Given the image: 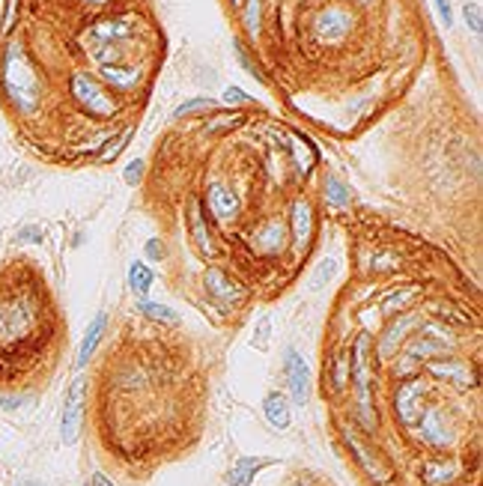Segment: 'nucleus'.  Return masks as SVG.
Segmentation results:
<instances>
[{
	"label": "nucleus",
	"mask_w": 483,
	"mask_h": 486,
	"mask_svg": "<svg viewBox=\"0 0 483 486\" xmlns=\"http://www.w3.org/2000/svg\"><path fill=\"white\" fill-rule=\"evenodd\" d=\"M203 382L176 355L105 361L98 370V441L125 471H152L200 436Z\"/></svg>",
	"instance_id": "nucleus-1"
},
{
	"label": "nucleus",
	"mask_w": 483,
	"mask_h": 486,
	"mask_svg": "<svg viewBox=\"0 0 483 486\" xmlns=\"http://www.w3.org/2000/svg\"><path fill=\"white\" fill-rule=\"evenodd\" d=\"M66 343L60 310L27 256L0 263V403L21 406L48 385Z\"/></svg>",
	"instance_id": "nucleus-2"
},
{
	"label": "nucleus",
	"mask_w": 483,
	"mask_h": 486,
	"mask_svg": "<svg viewBox=\"0 0 483 486\" xmlns=\"http://www.w3.org/2000/svg\"><path fill=\"white\" fill-rule=\"evenodd\" d=\"M69 93H72V98L81 108H87L90 113H96V117H110L113 113L110 96L98 87V81H93L90 75H72V81H69Z\"/></svg>",
	"instance_id": "nucleus-3"
},
{
	"label": "nucleus",
	"mask_w": 483,
	"mask_h": 486,
	"mask_svg": "<svg viewBox=\"0 0 483 486\" xmlns=\"http://www.w3.org/2000/svg\"><path fill=\"white\" fill-rule=\"evenodd\" d=\"M84 379L78 376L72 382V388L66 394V406H63V421H60V436L63 445H75L81 436V418H84Z\"/></svg>",
	"instance_id": "nucleus-4"
},
{
	"label": "nucleus",
	"mask_w": 483,
	"mask_h": 486,
	"mask_svg": "<svg viewBox=\"0 0 483 486\" xmlns=\"http://www.w3.org/2000/svg\"><path fill=\"white\" fill-rule=\"evenodd\" d=\"M352 30V16L346 9L331 6V9H322L319 16L314 18V33L325 42H340L346 33Z\"/></svg>",
	"instance_id": "nucleus-5"
},
{
	"label": "nucleus",
	"mask_w": 483,
	"mask_h": 486,
	"mask_svg": "<svg viewBox=\"0 0 483 486\" xmlns=\"http://www.w3.org/2000/svg\"><path fill=\"white\" fill-rule=\"evenodd\" d=\"M206 209H209V215L215 218L218 224H227V221L236 218L239 200H236V194L227 188L224 182H209V188H206Z\"/></svg>",
	"instance_id": "nucleus-6"
},
{
	"label": "nucleus",
	"mask_w": 483,
	"mask_h": 486,
	"mask_svg": "<svg viewBox=\"0 0 483 486\" xmlns=\"http://www.w3.org/2000/svg\"><path fill=\"white\" fill-rule=\"evenodd\" d=\"M283 367H287V382H290L292 400L302 406L307 400V364L295 349H287V355H283Z\"/></svg>",
	"instance_id": "nucleus-7"
},
{
	"label": "nucleus",
	"mask_w": 483,
	"mask_h": 486,
	"mask_svg": "<svg viewBox=\"0 0 483 486\" xmlns=\"http://www.w3.org/2000/svg\"><path fill=\"white\" fill-rule=\"evenodd\" d=\"M292 242L295 248H307L310 245V236H314V212H310L307 203H295L292 206Z\"/></svg>",
	"instance_id": "nucleus-8"
},
{
	"label": "nucleus",
	"mask_w": 483,
	"mask_h": 486,
	"mask_svg": "<svg viewBox=\"0 0 483 486\" xmlns=\"http://www.w3.org/2000/svg\"><path fill=\"white\" fill-rule=\"evenodd\" d=\"M272 465V460H266V456H245V460H239L230 471H227V486H251L254 477H257V471Z\"/></svg>",
	"instance_id": "nucleus-9"
},
{
	"label": "nucleus",
	"mask_w": 483,
	"mask_h": 486,
	"mask_svg": "<svg viewBox=\"0 0 483 486\" xmlns=\"http://www.w3.org/2000/svg\"><path fill=\"white\" fill-rule=\"evenodd\" d=\"M263 412H266V421L275 426V430H287L290 426V403H287V397H283L280 391H272V394H266L263 400Z\"/></svg>",
	"instance_id": "nucleus-10"
},
{
	"label": "nucleus",
	"mask_w": 483,
	"mask_h": 486,
	"mask_svg": "<svg viewBox=\"0 0 483 486\" xmlns=\"http://www.w3.org/2000/svg\"><path fill=\"white\" fill-rule=\"evenodd\" d=\"M206 290H209V295L215 298V302H224V305L236 302V298L242 295V290L224 275V271H206Z\"/></svg>",
	"instance_id": "nucleus-11"
},
{
	"label": "nucleus",
	"mask_w": 483,
	"mask_h": 486,
	"mask_svg": "<svg viewBox=\"0 0 483 486\" xmlns=\"http://www.w3.org/2000/svg\"><path fill=\"white\" fill-rule=\"evenodd\" d=\"M105 325H108V313L102 310V313H96V320L90 322V328H87V334H84V343H81V352H78V367H84L90 358H93V352H96V346H98V340H102V334H105Z\"/></svg>",
	"instance_id": "nucleus-12"
},
{
	"label": "nucleus",
	"mask_w": 483,
	"mask_h": 486,
	"mask_svg": "<svg viewBox=\"0 0 483 486\" xmlns=\"http://www.w3.org/2000/svg\"><path fill=\"white\" fill-rule=\"evenodd\" d=\"M188 227H191L194 245L200 248L206 256H215V251H212V239H209V233H206V221H203V209H200V203L191 206V212H188Z\"/></svg>",
	"instance_id": "nucleus-13"
},
{
	"label": "nucleus",
	"mask_w": 483,
	"mask_h": 486,
	"mask_svg": "<svg viewBox=\"0 0 483 486\" xmlns=\"http://www.w3.org/2000/svg\"><path fill=\"white\" fill-rule=\"evenodd\" d=\"M102 75L108 84H113V87H120V90H132L140 78L137 69H120V66H102Z\"/></svg>",
	"instance_id": "nucleus-14"
},
{
	"label": "nucleus",
	"mask_w": 483,
	"mask_h": 486,
	"mask_svg": "<svg viewBox=\"0 0 483 486\" xmlns=\"http://www.w3.org/2000/svg\"><path fill=\"white\" fill-rule=\"evenodd\" d=\"M129 287L137 295H147V290L152 287V271L144 263H132V269H129Z\"/></svg>",
	"instance_id": "nucleus-15"
},
{
	"label": "nucleus",
	"mask_w": 483,
	"mask_h": 486,
	"mask_svg": "<svg viewBox=\"0 0 483 486\" xmlns=\"http://www.w3.org/2000/svg\"><path fill=\"white\" fill-rule=\"evenodd\" d=\"M140 310H144L149 320L164 322V325H176V320H179L174 307H167V305H155V302H149V298H144V302H140Z\"/></svg>",
	"instance_id": "nucleus-16"
},
{
	"label": "nucleus",
	"mask_w": 483,
	"mask_h": 486,
	"mask_svg": "<svg viewBox=\"0 0 483 486\" xmlns=\"http://www.w3.org/2000/svg\"><path fill=\"white\" fill-rule=\"evenodd\" d=\"M334 271H337V263L334 260H322L319 266H317V271H314V281L307 283L310 290H319L322 283H329L331 278H334Z\"/></svg>",
	"instance_id": "nucleus-17"
},
{
	"label": "nucleus",
	"mask_w": 483,
	"mask_h": 486,
	"mask_svg": "<svg viewBox=\"0 0 483 486\" xmlns=\"http://www.w3.org/2000/svg\"><path fill=\"white\" fill-rule=\"evenodd\" d=\"M325 194H329V200L334 206H349V188L343 182L329 179V182H325Z\"/></svg>",
	"instance_id": "nucleus-18"
},
{
	"label": "nucleus",
	"mask_w": 483,
	"mask_h": 486,
	"mask_svg": "<svg viewBox=\"0 0 483 486\" xmlns=\"http://www.w3.org/2000/svg\"><path fill=\"white\" fill-rule=\"evenodd\" d=\"M245 30L251 36L260 33V0H245Z\"/></svg>",
	"instance_id": "nucleus-19"
},
{
	"label": "nucleus",
	"mask_w": 483,
	"mask_h": 486,
	"mask_svg": "<svg viewBox=\"0 0 483 486\" xmlns=\"http://www.w3.org/2000/svg\"><path fill=\"white\" fill-rule=\"evenodd\" d=\"M212 105H215V102H212V98H188V102H182L179 108H176V117H186V113H197V111H209Z\"/></svg>",
	"instance_id": "nucleus-20"
},
{
	"label": "nucleus",
	"mask_w": 483,
	"mask_h": 486,
	"mask_svg": "<svg viewBox=\"0 0 483 486\" xmlns=\"http://www.w3.org/2000/svg\"><path fill=\"white\" fill-rule=\"evenodd\" d=\"M462 18H465V24L472 27V33H480L483 30V21H480V6L477 4H465V9H462Z\"/></svg>",
	"instance_id": "nucleus-21"
},
{
	"label": "nucleus",
	"mask_w": 483,
	"mask_h": 486,
	"mask_svg": "<svg viewBox=\"0 0 483 486\" xmlns=\"http://www.w3.org/2000/svg\"><path fill=\"white\" fill-rule=\"evenodd\" d=\"M236 51H239V60H242V66H245V69H248V72H251L254 78H257V81H266V75L260 72V66H257V63H254V60H251V57H248V51H245V48H242V45H236Z\"/></svg>",
	"instance_id": "nucleus-22"
},
{
	"label": "nucleus",
	"mask_w": 483,
	"mask_h": 486,
	"mask_svg": "<svg viewBox=\"0 0 483 486\" xmlns=\"http://www.w3.org/2000/svg\"><path fill=\"white\" fill-rule=\"evenodd\" d=\"M224 102H227V105H248L251 96L242 93L239 87H230V90H224Z\"/></svg>",
	"instance_id": "nucleus-23"
},
{
	"label": "nucleus",
	"mask_w": 483,
	"mask_h": 486,
	"mask_svg": "<svg viewBox=\"0 0 483 486\" xmlns=\"http://www.w3.org/2000/svg\"><path fill=\"white\" fill-rule=\"evenodd\" d=\"M140 174H144V162H140V159H135L129 167H125V182H129V185H135V182H140Z\"/></svg>",
	"instance_id": "nucleus-24"
},
{
	"label": "nucleus",
	"mask_w": 483,
	"mask_h": 486,
	"mask_svg": "<svg viewBox=\"0 0 483 486\" xmlns=\"http://www.w3.org/2000/svg\"><path fill=\"white\" fill-rule=\"evenodd\" d=\"M433 4H436V9H438V16H442L445 27H450V24H453V9H450V0H433Z\"/></svg>",
	"instance_id": "nucleus-25"
},
{
	"label": "nucleus",
	"mask_w": 483,
	"mask_h": 486,
	"mask_svg": "<svg viewBox=\"0 0 483 486\" xmlns=\"http://www.w3.org/2000/svg\"><path fill=\"white\" fill-rule=\"evenodd\" d=\"M129 137H132L129 132H123V135L117 137V144H110V147H105V162H108V159H113V155H117V152H120V149H123L125 144H129Z\"/></svg>",
	"instance_id": "nucleus-26"
},
{
	"label": "nucleus",
	"mask_w": 483,
	"mask_h": 486,
	"mask_svg": "<svg viewBox=\"0 0 483 486\" xmlns=\"http://www.w3.org/2000/svg\"><path fill=\"white\" fill-rule=\"evenodd\" d=\"M147 256H149V260H161V256H164V245H161L159 239H149L147 242Z\"/></svg>",
	"instance_id": "nucleus-27"
},
{
	"label": "nucleus",
	"mask_w": 483,
	"mask_h": 486,
	"mask_svg": "<svg viewBox=\"0 0 483 486\" xmlns=\"http://www.w3.org/2000/svg\"><path fill=\"white\" fill-rule=\"evenodd\" d=\"M21 242H33V245H39V242H42V230H39V227H24V230H21Z\"/></svg>",
	"instance_id": "nucleus-28"
},
{
	"label": "nucleus",
	"mask_w": 483,
	"mask_h": 486,
	"mask_svg": "<svg viewBox=\"0 0 483 486\" xmlns=\"http://www.w3.org/2000/svg\"><path fill=\"white\" fill-rule=\"evenodd\" d=\"M87 486H113V483H110V480L102 475V471H96V475L90 477V483H87Z\"/></svg>",
	"instance_id": "nucleus-29"
},
{
	"label": "nucleus",
	"mask_w": 483,
	"mask_h": 486,
	"mask_svg": "<svg viewBox=\"0 0 483 486\" xmlns=\"http://www.w3.org/2000/svg\"><path fill=\"white\" fill-rule=\"evenodd\" d=\"M230 4H233V6H239V4H242V0H230Z\"/></svg>",
	"instance_id": "nucleus-30"
},
{
	"label": "nucleus",
	"mask_w": 483,
	"mask_h": 486,
	"mask_svg": "<svg viewBox=\"0 0 483 486\" xmlns=\"http://www.w3.org/2000/svg\"><path fill=\"white\" fill-rule=\"evenodd\" d=\"M358 4H370V0H358Z\"/></svg>",
	"instance_id": "nucleus-31"
}]
</instances>
